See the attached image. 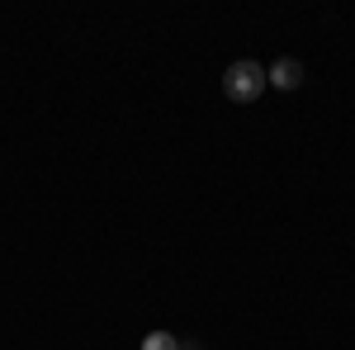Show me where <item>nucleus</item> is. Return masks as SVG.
Returning a JSON list of instances; mask_svg holds the SVG:
<instances>
[{
  "label": "nucleus",
  "instance_id": "nucleus-1",
  "mask_svg": "<svg viewBox=\"0 0 355 350\" xmlns=\"http://www.w3.org/2000/svg\"><path fill=\"white\" fill-rule=\"evenodd\" d=\"M266 67L261 62H232L227 67V76H223V95L232 100V105H251V100H261V90H266Z\"/></svg>",
  "mask_w": 355,
  "mask_h": 350
},
{
  "label": "nucleus",
  "instance_id": "nucleus-2",
  "mask_svg": "<svg viewBox=\"0 0 355 350\" xmlns=\"http://www.w3.org/2000/svg\"><path fill=\"white\" fill-rule=\"evenodd\" d=\"M266 81H270L275 90H299V85H303V62H294V57H279L270 71H266Z\"/></svg>",
  "mask_w": 355,
  "mask_h": 350
},
{
  "label": "nucleus",
  "instance_id": "nucleus-3",
  "mask_svg": "<svg viewBox=\"0 0 355 350\" xmlns=\"http://www.w3.org/2000/svg\"><path fill=\"white\" fill-rule=\"evenodd\" d=\"M142 350H180V341H175L171 331H147V336H142Z\"/></svg>",
  "mask_w": 355,
  "mask_h": 350
},
{
  "label": "nucleus",
  "instance_id": "nucleus-4",
  "mask_svg": "<svg viewBox=\"0 0 355 350\" xmlns=\"http://www.w3.org/2000/svg\"><path fill=\"white\" fill-rule=\"evenodd\" d=\"M180 350H194V346H185V341H180Z\"/></svg>",
  "mask_w": 355,
  "mask_h": 350
}]
</instances>
